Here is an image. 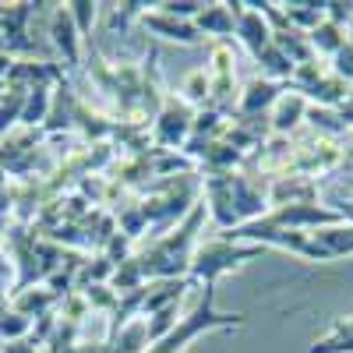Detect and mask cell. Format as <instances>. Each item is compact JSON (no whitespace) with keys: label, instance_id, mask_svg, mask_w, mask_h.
Returning a JSON list of instances; mask_svg holds the SVG:
<instances>
[{"label":"cell","instance_id":"277c9868","mask_svg":"<svg viewBox=\"0 0 353 353\" xmlns=\"http://www.w3.org/2000/svg\"><path fill=\"white\" fill-rule=\"evenodd\" d=\"M28 329V318L25 314H4V311H0V336H21Z\"/></svg>","mask_w":353,"mask_h":353},{"label":"cell","instance_id":"6da1fadb","mask_svg":"<svg viewBox=\"0 0 353 353\" xmlns=\"http://www.w3.org/2000/svg\"><path fill=\"white\" fill-rule=\"evenodd\" d=\"M258 248H244V251H233L230 244H212V248H205L194 261V276L205 279V286H209L223 269H230V265H237L241 258H254Z\"/></svg>","mask_w":353,"mask_h":353},{"label":"cell","instance_id":"3957f363","mask_svg":"<svg viewBox=\"0 0 353 353\" xmlns=\"http://www.w3.org/2000/svg\"><path fill=\"white\" fill-rule=\"evenodd\" d=\"M311 353H353V318L336 325V332L329 339H321L311 346Z\"/></svg>","mask_w":353,"mask_h":353},{"label":"cell","instance_id":"7a4b0ae2","mask_svg":"<svg viewBox=\"0 0 353 353\" xmlns=\"http://www.w3.org/2000/svg\"><path fill=\"white\" fill-rule=\"evenodd\" d=\"M78 28L71 21V11H53V25H50V36H53V46L68 57V64H78Z\"/></svg>","mask_w":353,"mask_h":353}]
</instances>
